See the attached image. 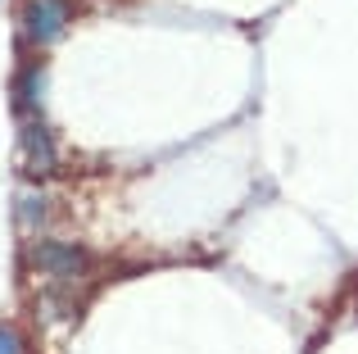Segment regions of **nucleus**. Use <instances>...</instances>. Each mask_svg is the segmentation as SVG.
Segmentation results:
<instances>
[{
  "label": "nucleus",
  "mask_w": 358,
  "mask_h": 354,
  "mask_svg": "<svg viewBox=\"0 0 358 354\" xmlns=\"http://www.w3.org/2000/svg\"><path fill=\"white\" fill-rule=\"evenodd\" d=\"M18 27H23V36L32 45H55L69 32V5L64 0H27Z\"/></svg>",
  "instance_id": "nucleus-1"
},
{
  "label": "nucleus",
  "mask_w": 358,
  "mask_h": 354,
  "mask_svg": "<svg viewBox=\"0 0 358 354\" xmlns=\"http://www.w3.org/2000/svg\"><path fill=\"white\" fill-rule=\"evenodd\" d=\"M32 268L45 277H59V282H78L91 268V255L78 246H64V241H36L32 246Z\"/></svg>",
  "instance_id": "nucleus-2"
},
{
  "label": "nucleus",
  "mask_w": 358,
  "mask_h": 354,
  "mask_svg": "<svg viewBox=\"0 0 358 354\" xmlns=\"http://www.w3.org/2000/svg\"><path fill=\"white\" fill-rule=\"evenodd\" d=\"M18 164H23V173L27 177H50L55 173V136H50V127L41 123V114L36 118H23V132H18Z\"/></svg>",
  "instance_id": "nucleus-3"
},
{
  "label": "nucleus",
  "mask_w": 358,
  "mask_h": 354,
  "mask_svg": "<svg viewBox=\"0 0 358 354\" xmlns=\"http://www.w3.org/2000/svg\"><path fill=\"white\" fill-rule=\"evenodd\" d=\"M41 96H45V73H41V69H23L18 91H14L18 109H23L27 118H36V114H41Z\"/></svg>",
  "instance_id": "nucleus-4"
},
{
  "label": "nucleus",
  "mask_w": 358,
  "mask_h": 354,
  "mask_svg": "<svg viewBox=\"0 0 358 354\" xmlns=\"http://www.w3.org/2000/svg\"><path fill=\"white\" fill-rule=\"evenodd\" d=\"M0 354H23V341H18V332L9 323H0Z\"/></svg>",
  "instance_id": "nucleus-5"
}]
</instances>
